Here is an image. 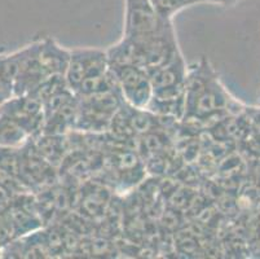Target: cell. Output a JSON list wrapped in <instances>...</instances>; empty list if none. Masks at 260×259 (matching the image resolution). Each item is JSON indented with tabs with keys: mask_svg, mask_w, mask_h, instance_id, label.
Listing matches in <instances>:
<instances>
[{
	"mask_svg": "<svg viewBox=\"0 0 260 259\" xmlns=\"http://www.w3.org/2000/svg\"><path fill=\"white\" fill-rule=\"evenodd\" d=\"M241 106L224 87L217 71L207 57L188 68L185 80V121L207 122L231 114H240Z\"/></svg>",
	"mask_w": 260,
	"mask_h": 259,
	"instance_id": "1",
	"label": "cell"
},
{
	"mask_svg": "<svg viewBox=\"0 0 260 259\" xmlns=\"http://www.w3.org/2000/svg\"><path fill=\"white\" fill-rule=\"evenodd\" d=\"M167 22L158 16L152 0H124L123 38L144 43L157 35Z\"/></svg>",
	"mask_w": 260,
	"mask_h": 259,
	"instance_id": "2",
	"label": "cell"
},
{
	"mask_svg": "<svg viewBox=\"0 0 260 259\" xmlns=\"http://www.w3.org/2000/svg\"><path fill=\"white\" fill-rule=\"evenodd\" d=\"M124 103L136 109H146L153 96L149 73L136 65H109Z\"/></svg>",
	"mask_w": 260,
	"mask_h": 259,
	"instance_id": "3",
	"label": "cell"
},
{
	"mask_svg": "<svg viewBox=\"0 0 260 259\" xmlns=\"http://www.w3.org/2000/svg\"><path fill=\"white\" fill-rule=\"evenodd\" d=\"M109 71L106 49L80 47L70 49V59L65 71L66 84L73 92L92 78L100 77Z\"/></svg>",
	"mask_w": 260,
	"mask_h": 259,
	"instance_id": "4",
	"label": "cell"
},
{
	"mask_svg": "<svg viewBox=\"0 0 260 259\" xmlns=\"http://www.w3.org/2000/svg\"><path fill=\"white\" fill-rule=\"evenodd\" d=\"M188 68L183 53L176 56L166 65L148 71L154 92H171L185 90V80Z\"/></svg>",
	"mask_w": 260,
	"mask_h": 259,
	"instance_id": "5",
	"label": "cell"
},
{
	"mask_svg": "<svg viewBox=\"0 0 260 259\" xmlns=\"http://www.w3.org/2000/svg\"><path fill=\"white\" fill-rule=\"evenodd\" d=\"M158 16L165 21H172L177 13L200 4H215L220 7H233L242 0H152Z\"/></svg>",
	"mask_w": 260,
	"mask_h": 259,
	"instance_id": "6",
	"label": "cell"
},
{
	"mask_svg": "<svg viewBox=\"0 0 260 259\" xmlns=\"http://www.w3.org/2000/svg\"><path fill=\"white\" fill-rule=\"evenodd\" d=\"M31 140L29 132L16 120L0 113V147L18 148Z\"/></svg>",
	"mask_w": 260,
	"mask_h": 259,
	"instance_id": "7",
	"label": "cell"
},
{
	"mask_svg": "<svg viewBox=\"0 0 260 259\" xmlns=\"http://www.w3.org/2000/svg\"><path fill=\"white\" fill-rule=\"evenodd\" d=\"M13 96H15L13 83L7 77V74L3 70V66H2V63H0V106L6 104Z\"/></svg>",
	"mask_w": 260,
	"mask_h": 259,
	"instance_id": "8",
	"label": "cell"
},
{
	"mask_svg": "<svg viewBox=\"0 0 260 259\" xmlns=\"http://www.w3.org/2000/svg\"><path fill=\"white\" fill-rule=\"evenodd\" d=\"M13 239H15V234L6 213H0V250L8 245Z\"/></svg>",
	"mask_w": 260,
	"mask_h": 259,
	"instance_id": "9",
	"label": "cell"
},
{
	"mask_svg": "<svg viewBox=\"0 0 260 259\" xmlns=\"http://www.w3.org/2000/svg\"><path fill=\"white\" fill-rule=\"evenodd\" d=\"M13 198L15 197L12 196L8 191H6L3 187H0V213H6L8 210Z\"/></svg>",
	"mask_w": 260,
	"mask_h": 259,
	"instance_id": "10",
	"label": "cell"
},
{
	"mask_svg": "<svg viewBox=\"0 0 260 259\" xmlns=\"http://www.w3.org/2000/svg\"><path fill=\"white\" fill-rule=\"evenodd\" d=\"M259 99H260V97H259Z\"/></svg>",
	"mask_w": 260,
	"mask_h": 259,
	"instance_id": "11",
	"label": "cell"
}]
</instances>
